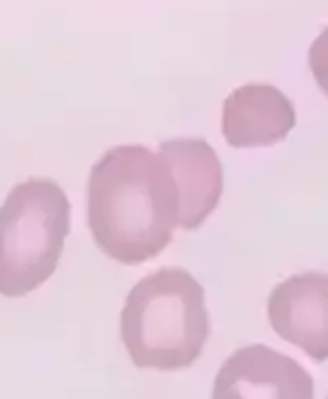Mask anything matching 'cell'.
Instances as JSON below:
<instances>
[{
  "label": "cell",
  "instance_id": "6da1fadb",
  "mask_svg": "<svg viewBox=\"0 0 328 399\" xmlns=\"http://www.w3.org/2000/svg\"><path fill=\"white\" fill-rule=\"evenodd\" d=\"M86 220L96 247L119 264L160 255L179 226V189L169 165L144 144L107 148L88 173Z\"/></svg>",
  "mask_w": 328,
  "mask_h": 399
},
{
  "label": "cell",
  "instance_id": "7a4b0ae2",
  "mask_svg": "<svg viewBox=\"0 0 328 399\" xmlns=\"http://www.w3.org/2000/svg\"><path fill=\"white\" fill-rule=\"evenodd\" d=\"M119 331L138 368L191 366L209 337L203 286L183 268H160L144 276L125 298Z\"/></svg>",
  "mask_w": 328,
  "mask_h": 399
},
{
  "label": "cell",
  "instance_id": "3957f363",
  "mask_svg": "<svg viewBox=\"0 0 328 399\" xmlns=\"http://www.w3.org/2000/svg\"><path fill=\"white\" fill-rule=\"evenodd\" d=\"M70 224V200L56 179L13 185L0 206V294L25 296L56 272Z\"/></svg>",
  "mask_w": 328,
  "mask_h": 399
},
{
  "label": "cell",
  "instance_id": "277c9868",
  "mask_svg": "<svg viewBox=\"0 0 328 399\" xmlns=\"http://www.w3.org/2000/svg\"><path fill=\"white\" fill-rule=\"evenodd\" d=\"M211 399H314V379L296 358L252 344L220 366Z\"/></svg>",
  "mask_w": 328,
  "mask_h": 399
},
{
  "label": "cell",
  "instance_id": "5b68a950",
  "mask_svg": "<svg viewBox=\"0 0 328 399\" xmlns=\"http://www.w3.org/2000/svg\"><path fill=\"white\" fill-rule=\"evenodd\" d=\"M267 313L281 339L316 362L328 358V274L304 272L279 282L269 294Z\"/></svg>",
  "mask_w": 328,
  "mask_h": 399
},
{
  "label": "cell",
  "instance_id": "8992f818",
  "mask_svg": "<svg viewBox=\"0 0 328 399\" xmlns=\"http://www.w3.org/2000/svg\"><path fill=\"white\" fill-rule=\"evenodd\" d=\"M158 155L169 165L179 189V226L199 229L215 210L224 189V171L215 151L203 138L164 140Z\"/></svg>",
  "mask_w": 328,
  "mask_h": 399
},
{
  "label": "cell",
  "instance_id": "52a82bcc",
  "mask_svg": "<svg viewBox=\"0 0 328 399\" xmlns=\"http://www.w3.org/2000/svg\"><path fill=\"white\" fill-rule=\"evenodd\" d=\"M293 126V103L273 84H242L224 101L222 132L234 148L277 144L285 140Z\"/></svg>",
  "mask_w": 328,
  "mask_h": 399
},
{
  "label": "cell",
  "instance_id": "ba28073f",
  "mask_svg": "<svg viewBox=\"0 0 328 399\" xmlns=\"http://www.w3.org/2000/svg\"><path fill=\"white\" fill-rule=\"evenodd\" d=\"M310 70L320 91L328 97V27L318 35V39L310 47Z\"/></svg>",
  "mask_w": 328,
  "mask_h": 399
},
{
  "label": "cell",
  "instance_id": "9c48e42d",
  "mask_svg": "<svg viewBox=\"0 0 328 399\" xmlns=\"http://www.w3.org/2000/svg\"><path fill=\"white\" fill-rule=\"evenodd\" d=\"M326 399H328V397H326Z\"/></svg>",
  "mask_w": 328,
  "mask_h": 399
}]
</instances>
